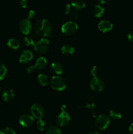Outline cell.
Returning <instances> with one entry per match:
<instances>
[{"label":"cell","mask_w":133,"mask_h":134,"mask_svg":"<svg viewBox=\"0 0 133 134\" xmlns=\"http://www.w3.org/2000/svg\"><path fill=\"white\" fill-rule=\"evenodd\" d=\"M33 30L37 35L43 38H46L52 35L53 33V26L48 20L41 18L35 22Z\"/></svg>","instance_id":"6da1fadb"},{"label":"cell","mask_w":133,"mask_h":134,"mask_svg":"<svg viewBox=\"0 0 133 134\" xmlns=\"http://www.w3.org/2000/svg\"><path fill=\"white\" fill-rule=\"evenodd\" d=\"M50 85L53 90L62 91L66 87V82L65 79L59 75H54L51 78Z\"/></svg>","instance_id":"7a4b0ae2"},{"label":"cell","mask_w":133,"mask_h":134,"mask_svg":"<svg viewBox=\"0 0 133 134\" xmlns=\"http://www.w3.org/2000/svg\"><path fill=\"white\" fill-rule=\"evenodd\" d=\"M35 52L40 54L46 53L50 48V42L46 38H41L35 44L33 47Z\"/></svg>","instance_id":"3957f363"},{"label":"cell","mask_w":133,"mask_h":134,"mask_svg":"<svg viewBox=\"0 0 133 134\" xmlns=\"http://www.w3.org/2000/svg\"><path fill=\"white\" fill-rule=\"evenodd\" d=\"M78 24L75 22L69 21L61 26V30L63 34L66 35H72L76 33L78 31Z\"/></svg>","instance_id":"277c9868"},{"label":"cell","mask_w":133,"mask_h":134,"mask_svg":"<svg viewBox=\"0 0 133 134\" xmlns=\"http://www.w3.org/2000/svg\"><path fill=\"white\" fill-rule=\"evenodd\" d=\"M110 124V119L108 115L105 114H100L95 120V126L100 130H104L109 126Z\"/></svg>","instance_id":"5b68a950"},{"label":"cell","mask_w":133,"mask_h":134,"mask_svg":"<svg viewBox=\"0 0 133 134\" xmlns=\"http://www.w3.org/2000/svg\"><path fill=\"white\" fill-rule=\"evenodd\" d=\"M90 88L95 92H100L103 91L106 87L105 82L99 77H93L91 79L89 84Z\"/></svg>","instance_id":"8992f818"},{"label":"cell","mask_w":133,"mask_h":134,"mask_svg":"<svg viewBox=\"0 0 133 134\" xmlns=\"http://www.w3.org/2000/svg\"><path fill=\"white\" fill-rule=\"evenodd\" d=\"M56 123L59 126H67L70 122V116L66 111H61L56 117Z\"/></svg>","instance_id":"52a82bcc"},{"label":"cell","mask_w":133,"mask_h":134,"mask_svg":"<svg viewBox=\"0 0 133 134\" xmlns=\"http://www.w3.org/2000/svg\"><path fill=\"white\" fill-rule=\"evenodd\" d=\"M31 115L34 118L37 119H41L45 114L44 108L39 103H35L31 107Z\"/></svg>","instance_id":"ba28073f"},{"label":"cell","mask_w":133,"mask_h":134,"mask_svg":"<svg viewBox=\"0 0 133 134\" xmlns=\"http://www.w3.org/2000/svg\"><path fill=\"white\" fill-rule=\"evenodd\" d=\"M19 29L21 32L24 35H28L32 29L31 21L27 18H23L19 22Z\"/></svg>","instance_id":"9c48e42d"},{"label":"cell","mask_w":133,"mask_h":134,"mask_svg":"<svg viewBox=\"0 0 133 134\" xmlns=\"http://www.w3.org/2000/svg\"><path fill=\"white\" fill-rule=\"evenodd\" d=\"M18 122L22 127L27 128L33 124L34 117L29 114H23L20 116Z\"/></svg>","instance_id":"30bf717a"},{"label":"cell","mask_w":133,"mask_h":134,"mask_svg":"<svg viewBox=\"0 0 133 134\" xmlns=\"http://www.w3.org/2000/svg\"><path fill=\"white\" fill-rule=\"evenodd\" d=\"M33 54L29 50H25L20 54L19 57V62L22 64H27L32 60Z\"/></svg>","instance_id":"8fae6325"},{"label":"cell","mask_w":133,"mask_h":134,"mask_svg":"<svg viewBox=\"0 0 133 134\" xmlns=\"http://www.w3.org/2000/svg\"><path fill=\"white\" fill-rule=\"evenodd\" d=\"M98 28L103 33L108 32L113 28V24L112 22L107 20H102L98 24Z\"/></svg>","instance_id":"7c38bea8"},{"label":"cell","mask_w":133,"mask_h":134,"mask_svg":"<svg viewBox=\"0 0 133 134\" xmlns=\"http://www.w3.org/2000/svg\"><path fill=\"white\" fill-rule=\"evenodd\" d=\"M51 71L53 73H54L56 75H59L62 74L63 72V66L61 63L58 62H53L51 64L50 67Z\"/></svg>","instance_id":"4fadbf2b"},{"label":"cell","mask_w":133,"mask_h":134,"mask_svg":"<svg viewBox=\"0 0 133 134\" xmlns=\"http://www.w3.org/2000/svg\"><path fill=\"white\" fill-rule=\"evenodd\" d=\"M47 65V60L44 57H39L35 62V65H33V68L35 70H43L46 68Z\"/></svg>","instance_id":"5bb4252c"},{"label":"cell","mask_w":133,"mask_h":134,"mask_svg":"<svg viewBox=\"0 0 133 134\" xmlns=\"http://www.w3.org/2000/svg\"><path fill=\"white\" fill-rule=\"evenodd\" d=\"M1 98H2L3 100L5 101V102H10L14 99L15 94H14V92H13V90L8 89V90H5L3 92L2 95H1Z\"/></svg>","instance_id":"9a60e30c"},{"label":"cell","mask_w":133,"mask_h":134,"mask_svg":"<svg viewBox=\"0 0 133 134\" xmlns=\"http://www.w3.org/2000/svg\"><path fill=\"white\" fill-rule=\"evenodd\" d=\"M70 5L75 10H81L86 7V4L84 0H72Z\"/></svg>","instance_id":"2e32d148"},{"label":"cell","mask_w":133,"mask_h":134,"mask_svg":"<svg viewBox=\"0 0 133 134\" xmlns=\"http://www.w3.org/2000/svg\"><path fill=\"white\" fill-rule=\"evenodd\" d=\"M93 13L95 16L100 18L105 13V8L102 6L101 5L97 4V5H95L94 6L93 9Z\"/></svg>","instance_id":"e0dca14e"},{"label":"cell","mask_w":133,"mask_h":134,"mask_svg":"<svg viewBox=\"0 0 133 134\" xmlns=\"http://www.w3.org/2000/svg\"><path fill=\"white\" fill-rule=\"evenodd\" d=\"M61 52L63 55L66 56H69L74 53V48L70 44H64L61 48Z\"/></svg>","instance_id":"ac0fdd59"},{"label":"cell","mask_w":133,"mask_h":134,"mask_svg":"<svg viewBox=\"0 0 133 134\" xmlns=\"http://www.w3.org/2000/svg\"><path fill=\"white\" fill-rule=\"evenodd\" d=\"M7 45L9 48H11V49L16 50L19 48L20 43L18 39H14V38H11V39H9L8 41L7 42Z\"/></svg>","instance_id":"d6986e66"},{"label":"cell","mask_w":133,"mask_h":134,"mask_svg":"<svg viewBox=\"0 0 133 134\" xmlns=\"http://www.w3.org/2000/svg\"><path fill=\"white\" fill-rule=\"evenodd\" d=\"M37 82L41 86H46L48 83V77L43 73H40L37 76Z\"/></svg>","instance_id":"ffe728a7"},{"label":"cell","mask_w":133,"mask_h":134,"mask_svg":"<svg viewBox=\"0 0 133 134\" xmlns=\"http://www.w3.org/2000/svg\"><path fill=\"white\" fill-rule=\"evenodd\" d=\"M109 117L112 120H117L121 118V113L119 111L116 109H112L109 111Z\"/></svg>","instance_id":"44dd1931"},{"label":"cell","mask_w":133,"mask_h":134,"mask_svg":"<svg viewBox=\"0 0 133 134\" xmlns=\"http://www.w3.org/2000/svg\"><path fill=\"white\" fill-rule=\"evenodd\" d=\"M46 134H61V131L56 126H50L46 130Z\"/></svg>","instance_id":"7402d4cb"},{"label":"cell","mask_w":133,"mask_h":134,"mask_svg":"<svg viewBox=\"0 0 133 134\" xmlns=\"http://www.w3.org/2000/svg\"><path fill=\"white\" fill-rule=\"evenodd\" d=\"M23 43L25 45L27 46V47H28V46H32V47H34L35 44V43H34L33 39L28 36H25L23 38Z\"/></svg>","instance_id":"603a6c76"},{"label":"cell","mask_w":133,"mask_h":134,"mask_svg":"<svg viewBox=\"0 0 133 134\" xmlns=\"http://www.w3.org/2000/svg\"><path fill=\"white\" fill-rule=\"evenodd\" d=\"M100 72L101 71H100V68L96 65H94L91 69V74L93 77H99L100 74Z\"/></svg>","instance_id":"cb8c5ba5"},{"label":"cell","mask_w":133,"mask_h":134,"mask_svg":"<svg viewBox=\"0 0 133 134\" xmlns=\"http://www.w3.org/2000/svg\"><path fill=\"white\" fill-rule=\"evenodd\" d=\"M7 72L6 66L3 64H0V81L3 79L5 77Z\"/></svg>","instance_id":"d4e9b609"},{"label":"cell","mask_w":133,"mask_h":134,"mask_svg":"<svg viewBox=\"0 0 133 134\" xmlns=\"http://www.w3.org/2000/svg\"><path fill=\"white\" fill-rule=\"evenodd\" d=\"M37 128L40 131H44L46 128V122L43 120V119H39L37 122Z\"/></svg>","instance_id":"484cf974"},{"label":"cell","mask_w":133,"mask_h":134,"mask_svg":"<svg viewBox=\"0 0 133 134\" xmlns=\"http://www.w3.org/2000/svg\"><path fill=\"white\" fill-rule=\"evenodd\" d=\"M0 134H16L14 130L10 128H3L0 130Z\"/></svg>","instance_id":"4316f807"},{"label":"cell","mask_w":133,"mask_h":134,"mask_svg":"<svg viewBox=\"0 0 133 134\" xmlns=\"http://www.w3.org/2000/svg\"><path fill=\"white\" fill-rule=\"evenodd\" d=\"M79 18V14H78V12L76 11H72L70 14V21H72V22H75L76 20L78 19Z\"/></svg>","instance_id":"83f0119b"},{"label":"cell","mask_w":133,"mask_h":134,"mask_svg":"<svg viewBox=\"0 0 133 134\" xmlns=\"http://www.w3.org/2000/svg\"><path fill=\"white\" fill-rule=\"evenodd\" d=\"M70 9H71V5L69 3L65 4L63 7V11L64 14H68L70 11Z\"/></svg>","instance_id":"f1b7e54d"},{"label":"cell","mask_w":133,"mask_h":134,"mask_svg":"<svg viewBox=\"0 0 133 134\" xmlns=\"http://www.w3.org/2000/svg\"><path fill=\"white\" fill-rule=\"evenodd\" d=\"M36 16V13L34 10H29L28 13H27V19H29V20L33 19Z\"/></svg>","instance_id":"f546056e"},{"label":"cell","mask_w":133,"mask_h":134,"mask_svg":"<svg viewBox=\"0 0 133 134\" xmlns=\"http://www.w3.org/2000/svg\"><path fill=\"white\" fill-rule=\"evenodd\" d=\"M18 2L22 8H26L28 6V0H19Z\"/></svg>","instance_id":"4dcf8cb0"},{"label":"cell","mask_w":133,"mask_h":134,"mask_svg":"<svg viewBox=\"0 0 133 134\" xmlns=\"http://www.w3.org/2000/svg\"><path fill=\"white\" fill-rule=\"evenodd\" d=\"M127 39L129 41L133 43V31H130L127 35Z\"/></svg>","instance_id":"1f68e13d"},{"label":"cell","mask_w":133,"mask_h":134,"mask_svg":"<svg viewBox=\"0 0 133 134\" xmlns=\"http://www.w3.org/2000/svg\"><path fill=\"white\" fill-rule=\"evenodd\" d=\"M129 132H130V134H133V123H132V124L130 125V126H129Z\"/></svg>","instance_id":"d6a6232c"},{"label":"cell","mask_w":133,"mask_h":134,"mask_svg":"<svg viewBox=\"0 0 133 134\" xmlns=\"http://www.w3.org/2000/svg\"><path fill=\"white\" fill-rule=\"evenodd\" d=\"M98 1L100 2V4H105V3H107L109 2L110 0H98Z\"/></svg>","instance_id":"836d02e7"},{"label":"cell","mask_w":133,"mask_h":134,"mask_svg":"<svg viewBox=\"0 0 133 134\" xmlns=\"http://www.w3.org/2000/svg\"><path fill=\"white\" fill-rule=\"evenodd\" d=\"M66 106L65 105H62L61 107V111H66Z\"/></svg>","instance_id":"e575fe53"},{"label":"cell","mask_w":133,"mask_h":134,"mask_svg":"<svg viewBox=\"0 0 133 134\" xmlns=\"http://www.w3.org/2000/svg\"><path fill=\"white\" fill-rule=\"evenodd\" d=\"M88 134H101L98 131H92V132H89Z\"/></svg>","instance_id":"d590c367"}]
</instances>
